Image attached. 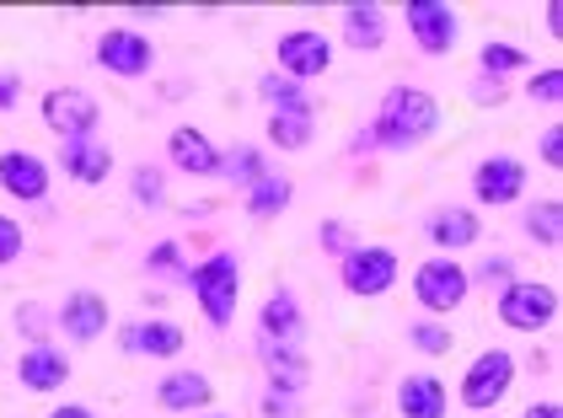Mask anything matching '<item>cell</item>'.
I'll return each instance as SVG.
<instances>
[{"label": "cell", "instance_id": "1", "mask_svg": "<svg viewBox=\"0 0 563 418\" xmlns=\"http://www.w3.org/2000/svg\"><path fill=\"white\" fill-rule=\"evenodd\" d=\"M434 129H440V102H434L430 91L391 86L387 97H382V113H376L371 134H360V145L371 140V145H387V151H413V145L430 140Z\"/></svg>", "mask_w": 563, "mask_h": 418}, {"label": "cell", "instance_id": "2", "mask_svg": "<svg viewBox=\"0 0 563 418\" xmlns=\"http://www.w3.org/2000/svg\"><path fill=\"white\" fill-rule=\"evenodd\" d=\"M188 285H194V300L205 306V317L216 328H231L236 317V300H242V263L231 252H210L205 263L188 268Z\"/></svg>", "mask_w": 563, "mask_h": 418}, {"label": "cell", "instance_id": "3", "mask_svg": "<svg viewBox=\"0 0 563 418\" xmlns=\"http://www.w3.org/2000/svg\"><path fill=\"white\" fill-rule=\"evenodd\" d=\"M510 386H516V354L483 349L473 365H467V376H462V403L477 408V414H494L510 397Z\"/></svg>", "mask_w": 563, "mask_h": 418}, {"label": "cell", "instance_id": "4", "mask_svg": "<svg viewBox=\"0 0 563 418\" xmlns=\"http://www.w3.org/2000/svg\"><path fill=\"white\" fill-rule=\"evenodd\" d=\"M553 317H559V290H553V285L510 279V285L499 290V322L516 328V333H542Z\"/></svg>", "mask_w": 563, "mask_h": 418}, {"label": "cell", "instance_id": "5", "mask_svg": "<svg viewBox=\"0 0 563 418\" xmlns=\"http://www.w3.org/2000/svg\"><path fill=\"white\" fill-rule=\"evenodd\" d=\"M467 290H473V274L451 257H430V263L413 268V300L424 311H456L467 300Z\"/></svg>", "mask_w": 563, "mask_h": 418}, {"label": "cell", "instance_id": "6", "mask_svg": "<svg viewBox=\"0 0 563 418\" xmlns=\"http://www.w3.org/2000/svg\"><path fill=\"white\" fill-rule=\"evenodd\" d=\"M97 65L108 76H119V81H140L156 65V48L134 28H108V33H97Z\"/></svg>", "mask_w": 563, "mask_h": 418}, {"label": "cell", "instance_id": "7", "mask_svg": "<svg viewBox=\"0 0 563 418\" xmlns=\"http://www.w3.org/2000/svg\"><path fill=\"white\" fill-rule=\"evenodd\" d=\"M97 97L81 91V86H54L44 91V124L59 134V140H91V129H97Z\"/></svg>", "mask_w": 563, "mask_h": 418}, {"label": "cell", "instance_id": "8", "mask_svg": "<svg viewBox=\"0 0 563 418\" xmlns=\"http://www.w3.org/2000/svg\"><path fill=\"white\" fill-rule=\"evenodd\" d=\"M339 279L349 295H387L397 285V252L391 248H349L339 263Z\"/></svg>", "mask_w": 563, "mask_h": 418}, {"label": "cell", "instance_id": "9", "mask_svg": "<svg viewBox=\"0 0 563 418\" xmlns=\"http://www.w3.org/2000/svg\"><path fill=\"white\" fill-rule=\"evenodd\" d=\"M402 16H408V33H413V43L424 54H451L456 38H462V22H456V11L445 0H408Z\"/></svg>", "mask_w": 563, "mask_h": 418}, {"label": "cell", "instance_id": "10", "mask_svg": "<svg viewBox=\"0 0 563 418\" xmlns=\"http://www.w3.org/2000/svg\"><path fill=\"white\" fill-rule=\"evenodd\" d=\"M274 54H279V70H285L296 86L311 81V76H322V70L333 65V43L322 38V33H311V28L285 33V38L274 43Z\"/></svg>", "mask_w": 563, "mask_h": 418}, {"label": "cell", "instance_id": "11", "mask_svg": "<svg viewBox=\"0 0 563 418\" xmlns=\"http://www.w3.org/2000/svg\"><path fill=\"white\" fill-rule=\"evenodd\" d=\"M0 194L22 199V205H38L48 194V162L33 151H0Z\"/></svg>", "mask_w": 563, "mask_h": 418}, {"label": "cell", "instance_id": "12", "mask_svg": "<svg viewBox=\"0 0 563 418\" xmlns=\"http://www.w3.org/2000/svg\"><path fill=\"white\" fill-rule=\"evenodd\" d=\"M473 194H477V205H516L520 194H526V167H520L516 156H488L473 172Z\"/></svg>", "mask_w": 563, "mask_h": 418}, {"label": "cell", "instance_id": "13", "mask_svg": "<svg viewBox=\"0 0 563 418\" xmlns=\"http://www.w3.org/2000/svg\"><path fill=\"white\" fill-rule=\"evenodd\" d=\"M59 328L76 338V343H91V338L108 333V300L97 290H76L65 295V306H59Z\"/></svg>", "mask_w": 563, "mask_h": 418}, {"label": "cell", "instance_id": "14", "mask_svg": "<svg viewBox=\"0 0 563 418\" xmlns=\"http://www.w3.org/2000/svg\"><path fill=\"white\" fill-rule=\"evenodd\" d=\"M210 397H216V386H210V376H199V371H173V376L156 381V403L167 414H194V408L205 414Z\"/></svg>", "mask_w": 563, "mask_h": 418}, {"label": "cell", "instance_id": "15", "mask_svg": "<svg viewBox=\"0 0 563 418\" xmlns=\"http://www.w3.org/2000/svg\"><path fill=\"white\" fill-rule=\"evenodd\" d=\"M167 156H173L183 172H194V177H216V172L225 167V162H220V151L194 124H177L173 134H167Z\"/></svg>", "mask_w": 563, "mask_h": 418}, {"label": "cell", "instance_id": "16", "mask_svg": "<svg viewBox=\"0 0 563 418\" xmlns=\"http://www.w3.org/2000/svg\"><path fill=\"white\" fill-rule=\"evenodd\" d=\"M59 167L70 183H108V172H113V151L108 145H97V140H65V151H59Z\"/></svg>", "mask_w": 563, "mask_h": 418}, {"label": "cell", "instance_id": "17", "mask_svg": "<svg viewBox=\"0 0 563 418\" xmlns=\"http://www.w3.org/2000/svg\"><path fill=\"white\" fill-rule=\"evenodd\" d=\"M16 381H22L27 392H59V386L70 381V360H65L59 349H48V343H33V349L22 354V365H16Z\"/></svg>", "mask_w": 563, "mask_h": 418}, {"label": "cell", "instance_id": "18", "mask_svg": "<svg viewBox=\"0 0 563 418\" xmlns=\"http://www.w3.org/2000/svg\"><path fill=\"white\" fill-rule=\"evenodd\" d=\"M258 360L268 381H274V392H301L306 386V354L301 343H274V338H258Z\"/></svg>", "mask_w": 563, "mask_h": 418}, {"label": "cell", "instance_id": "19", "mask_svg": "<svg viewBox=\"0 0 563 418\" xmlns=\"http://www.w3.org/2000/svg\"><path fill=\"white\" fill-rule=\"evenodd\" d=\"M130 354H151V360H173V354H183V343H188V333L177 328V322H134V328H124V338H119Z\"/></svg>", "mask_w": 563, "mask_h": 418}, {"label": "cell", "instance_id": "20", "mask_svg": "<svg viewBox=\"0 0 563 418\" xmlns=\"http://www.w3.org/2000/svg\"><path fill=\"white\" fill-rule=\"evenodd\" d=\"M397 408H402V418H445V386H440V376H430V371L402 376Z\"/></svg>", "mask_w": 563, "mask_h": 418}, {"label": "cell", "instance_id": "21", "mask_svg": "<svg viewBox=\"0 0 563 418\" xmlns=\"http://www.w3.org/2000/svg\"><path fill=\"white\" fill-rule=\"evenodd\" d=\"M477 237H483V220H477L473 209L451 205V209H434L430 215V242L434 248L456 252V248H473Z\"/></svg>", "mask_w": 563, "mask_h": 418}, {"label": "cell", "instance_id": "22", "mask_svg": "<svg viewBox=\"0 0 563 418\" xmlns=\"http://www.w3.org/2000/svg\"><path fill=\"white\" fill-rule=\"evenodd\" d=\"M258 338H274V343H301V306L290 290H274L258 311Z\"/></svg>", "mask_w": 563, "mask_h": 418}, {"label": "cell", "instance_id": "23", "mask_svg": "<svg viewBox=\"0 0 563 418\" xmlns=\"http://www.w3.org/2000/svg\"><path fill=\"white\" fill-rule=\"evenodd\" d=\"M311 134H317L311 102H306V108H274V119H268V140H274L279 151H301V145H311Z\"/></svg>", "mask_w": 563, "mask_h": 418}, {"label": "cell", "instance_id": "24", "mask_svg": "<svg viewBox=\"0 0 563 418\" xmlns=\"http://www.w3.org/2000/svg\"><path fill=\"white\" fill-rule=\"evenodd\" d=\"M290 177H279V172H268V177H258L253 188H247V215L253 220H274V215H285L290 209Z\"/></svg>", "mask_w": 563, "mask_h": 418}, {"label": "cell", "instance_id": "25", "mask_svg": "<svg viewBox=\"0 0 563 418\" xmlns=\"http://www.w3.org/2000/svg\"><path fill=\"white\" fill-rule=\"evenodd\" d=\"M344 38H349V48H382V43H387L382 6H349L344 11Z\"/></svg>", "mask_w": 563, "mask_h": 418}, {"label": "cell", "instance_id": "26", "mask_svg": "<svg viewBox=\"0 0 563 418\" xmlns=\"http://www.w3.org/2000/svg\"><path fill=\"white\" fill-rule=\"evenodd\" d=\"M526 231L542 242V248H559V237H563V205L559 199H542V205L526 215Z\"/></svg>", "mask_w": 563, "mask_h": 418}, {"label": "cell", "instance_id": "27", "mask_svg": "<svg viewBox=\"0 0 563 418\" xmlns=\"http://www.w3.org/2000/svg\"><path fill=\"white\" fill-rule=\"evenodd\" d=\"M477 59H483V70H488V76H510V70H526V65H531V59H526V48H516V43H483V54H477Z\"/></svg>", "mask_w": 563, "mask_h": 418}, {"label": "cell", "instance_id": "28", "mask_svg": "<svg viewBox=\"0 0 563 418\" xmlns=\"http://www.w3.org/2000/svg\"><path fill=\"white\" fill-rule=\"evenodd\" d=\"M220 162H231V167H220V172H231V177H242L247 188H253L258 177H268V172H263V156H258V151H253V145H236V151H231V156H220Z\"/></svg>", "mask_w": 563, "mask_h": 418}, {"label": "cell", "instance_id": "29", "mask_svg": "<svg viewBox=\"0 0 563 418\" xmlns=\"http://www.w3.org/2000/svg\"><path fill=\"white\" fill-rule=\"evenodd\" d=\"M263 97L274 102V108H306V97H301V86L290 81V76H263V86H258Z\"/></svg>", "mask_w": 563, "mask_h": 418}, {"label": "cell", "instance_id": "30", "mask_svg": "<svg viewBox=\"0 0 563 418\" xmlns=\"http://www.w3.org/2000/svg\"><path fill=\"white\" fill-rule=\"evenodd\" d=\"M408 338H413L419 354H451V333L440 322H419V328H408Z\"/></svg>", "mask_w": 563, "mask_h": 418}, {"label": "cell", "instance_id": "31", "mask_svg": "<svg viewBox=\"0 0 563 418\" xmlns=\"http://www.w3.org/2000/svg\"><path fill=\"white\" fill-rule=\"evenodd\" d=\"M526 97L531 102H563V70H542L526 81Z\"/></svg>", "mask_w": 563, "mask_h": 418}, {"label": "cell", "instance_id": "32", "mask_svg": "<svg viewBox=\"0 0 563 418\" xmlns=\"http://www.w3.org/2000/svg\"><path fill=\"white\" fill-rule=\"evenodd\" d=\"M22 248H27L22 226H16L11 215H0V268H5V263H16V257H22Z\"/></svg>", "mask_w": 563, "mask_h": 418}, {"label": "cell", "instance_id": "33", "mask_svg": "<svg viewBox=\"0 0 563 418\" xmlns=\"http://www.w3.org/2000/svg\"><path fill=\"white\" fill-rule=\"evenodd\" d=\"M542 167H563V124H548L542 129Z\"/></svg>", "mask_w": 563, "mask_h": 418}, {"label": "cell", "instance_id": "34", "mask_svg": "<svg viewBox=\"0 0 563 418\" xmlns=\"http://www.w3.org/2000/svg\"><path fill=\"white\" fill-rule=\"evenodd\" d=\"M134 199H140V205H156V199H162V172H151V167L134 172Z\"/></svg>", "mask_w": 563, "mask_h": 418}, {"label": "cell", "instance_id": "35", "mask_svg": "<svg viewBox=\"0 0 563 418\" xmlns=\"http://www.w3.org/2000/svg\"><path fill=\"white\" fill-rule=\"evenodd\" d=\"M322 242H328V252H349V231L339 220H328V226H322Z\"/></svg>", "mask_w": 563, "mask_h": 418}, {"label": "cell", "instance_id": "36", "mask_svg": "<svg viewBox=\"0 0 563 418\" xmlns=\"http://www.w3.org/2000/svg\"><path fill=\"white\" fill-rule=\"evenodd\" d=\"M145 263H151V268H156V274H162V268H177V242H162V248L151 252V257H145Z\"/></svg>", "mask_w": 563, "mask_h": 418}, {"label": "cell", "instance_id": "37", "mask_svg": "<svg viewBox=\"0 0 563 418\" xmlns=\"http://www.w3.org/2000/svg\"><path fill=\"white\" fill-rule=\"evenodd\" d=\"M22 97V76H11V70H0V108H11Z\"/></svg>", "mask_w": 563, "mask_h": 418}, {"label": "cell", "instance_id": "38", "mask_svg": "<svg viewBox=\"0 0 563 418\" xmlns=\"http://www.w3.org/2000/svg\"><path fill=\"white\" fill-rule=\"evenodd\" d=\"M483 279H488V285H510V263H505V257H488V263H483Z\"/></svg>", "mask_w": 563, "mask_h": 418}, {"label": "cell", "instance_id": "39", "mask_svg": "<svg viewBox=\"0 0 563 418\" xmlns=\"http://www.w3.org/2000/svg\"><path fill=\"white\" fill-rule=\"evenodd\" d=\"M520 418H563V414H559V403H531Z\"/></svg>", "mask_w": 563, "mask_h": 418}, {"label": "cell", "instance_id": "40", "mask_svg": "<svg viewBox=\"0 0 563 418\" xmlns=\"http://www.w3.org/2000/svg\"><path fill=\"white\" fill-rule=\"evenodd\" d=\"M48 418H97L91 408H81V403H65V408H54Z\"/></svg>", "mask_w": 563, "mask_h": 418}, {"label": "cell", "instance_id": "41", "mask_svg": "<svg viewBox=\"0 0 563 418\" xmlns=\"http://www.w3.org/2000/svg\"><path fill=\"white\" fill-rule=\"evenodd\" d=\"M548 28H553V38H563V6H548Z\"/></svg>", "mask_w": 563, "mask_h": 418}, {"label": "cell", "instance_id": "42", "mask_svg": "<svg viewBox=\"0 0 563 418\" xmlns=\"http://www.w3.org/2000/svg\"><path fill=\"white\" fill-rule=\"evenodd\" d=\"M199 418H231V414H210V408H205V414H199Z\"/></svg>", "mask_w": 563, "mask_h": 418}]
</instances>
